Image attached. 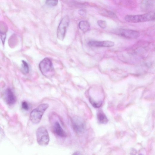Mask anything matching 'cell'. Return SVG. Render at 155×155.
I'll use <instances>...</instances> for the list:
<instances>
[{"label":"cell","instance_id":"cell-13","mask_svg":"<svg viewBox=\"0 0 155 155\" xmlns=\"http://www.w3.org/2000/svg\"><path fill=\"white\" fill-rule=\"evenodd\" d=\"M21 70V72L24 74H28L30 71V68L27 63L24 61H22Z\"/></svg>","mask_w":155,"mask_h":155},{"label":"cell","instance_id":"cell-10","mask_svg":"<svg viewBox=\"0 0 155 155\" xmlns=\"http://www.w3.org/2000/svg\"><path fill=\"white\" fill-rule=\"evenodd\" d=\"M53 130L54 133L58 136L62 138L66 137L67 134L66 132L58 122L56 121L55 123L53 125Z\"/></svg>","mask_w":155,"mask_h":155},{"label":"cell","instance_id":"cell-2","mask_svg":"<svg viewBox=\"0 0 155 155\" xmlns=\"http://www.w3.org/2000/svg\"><path fill=\"white\" fill-rule=\"evenodd\" d=\"M49 106L48 104L43 103L33 109L30 114V119L31 122L35 124L39 123L44 113Z\"/></svg>","mask_w":155,"mask_h":155},{"label":"cell","instance_id":"cell-6","mask_svg":"<svg viewBox=\"0 0 155 155\" xmlns=\"http://www.w3.org/2000/svg\"><path fill=\"white\" fill-rule=\"evenodd\" d=\"M72 124L74 130L77 133L84 132L86 129V125L83 121L78 117H75L73 119Z\"/></svg>","mask_w":155,"mask_h":155},{"label":"cell","instance_id":"cell-16","mask_svg":"<svg viewBox=\"0 0 155 155\" xmlns=\"http://www.w3.org/2000/svg\"><path fill=\"white\" fill-rule=\"evenodd\" d=\"M22 108L25 110L27 111L29 109V107L28 103L26 101H24L22 103Z\"/></svg>","mask_w":155,"mask_h":155},{"label":"cell","instance_id":"cell-5","mask_svg":"<svg viewBox=\"0 0 155 155\" xmlns=\"http://www.w3.org/2000/svg\"><path fill=\"white\" fill-rule=\"evenodd\" d=\"M69 22V17L67 15L64 16L61 21L57 32V38L60 40L63 41L64 40Z\"/></svg>","mask_w":155,"mask_h":155},{"label":"cell","instance_id":"cell-18","mask_svg":"<svg viewBox=\"0 0 155 155\" xmlns=\"http://www.w3.org/2000/svg\"><path fill=\"white\" fill-rule=\"evenodd\" d=\"M78 13L80 16H84L86 14V11L84 9L80 10L78 11Z\"/></svg>","mask_w":155,"mask_h":155},{"label":"cell","instance_id":"cell-4","mask_svg":"<svg viewBox=\"0 0 155 155\" xmlns=\"http://www.w3.org/2000/svg\"><path fill=\"white\" fill-rule=\"evenodd\" d=\"M37 142L40 145L42 146H47L49 144L50 138L48 131L44 127L39 128L36 131Z\"/></svg>","mask_w":155,"mask_h":155},{"label":"cell","instance_id":"cell-15","mask_svg":"<svg viewBox=\"0 0 155 155\" xmlns=\"http://www.w3.org/2000/svg\"><path fill=\"white\" fill-rule=\"evenodd\" d=\"M97 23L99 26L103 29H105L107 27V24L105 21L99 20Z\"/></svg>","mask_w":155,"mask_h":155},{"label":"cell","instance_id":"cell-1","mask_svg":"<svg viewBox=\"0 0 155 155\" xmlns=\"http://www.w3.org/2000/svg\"><path fill=\"white\" fill-rule=\"evenodd\" d=\"M125 19L127 22L132 23L152 21L155 20V12L151 11L142 15H127Z\"/></svg>","mask_w":155,"mask_h":155},{"label":"cell","instance_id":"cell-9","mask_svg":"<svg viewBox=\"0 0 155 155\" xmlns=\"http://www.w3.org/2000/svg\"><path fill=\"white\" fill-rule=\"evenodd\" d=\"M5 101L8 105H12L16 103V97L11 89H7L5 91Z\"/></svg>","mask_w":155,"mask_h":155},{"label":"cell","instance_id":"cell-14","mask_svg":"<svg viewBox=\"0 0 155 155\" xmlns=\"http://www.w3.org/2000/svg\"><path fill=\"white\" fill-rule=\"evenodd\" d=\"M58 0H46V4L51 7L56 6L58 3Z\"/></svg>","mask_w":155,"mask_h":155},{"label":"cell","instance_id":"cell-11","mask_svg":"<svg viewBox=\"0 0 155 155\" xmlns=\"http://www.w3.org/2000/svg\"><path fill=\"white\" fill-rule=\"evenodd\" d=\"M80 29L84 32L88 31L90 29V26L89 23L86 21H82L79 24Z\"/></svg>","mask_w":155,"mask_h":155},{"label":"cell","instance_id":"cell-7","mask_svg":"<svg viewBox=\"0 0 155 155\" xmlns=\"http://www.w3.org/2000/svg\"><path fill=\"white\" fill-rule=\"evenodd\" d=\"M118 34L123 37L128 38H136L140 35L138 31L128 29H120L118 31Z\"/></svg>","mask_w":155,"mask_h":155},{"label":"cell","instance_id":"cell-17","mask_svg":"<svg viewBox=\"0 0 155 155\" xmlns=\"http://www.w3.org/2000/svg\"><path fill=\"white\" fill-rule=\"evenodd\" d=\"M1 36L2 42L4 44L6 37V32H1Z\"/></svg>","mask_w":155,"mask_h":155},{"label":"cell","instance_id":"cell-12","mask_svg":"<svg viewBox=\"0 0 155 155\" xmlns=\"http://www.w3.org/2000/svg\"><path fill=\"white\" fill-rule=\"evenodd\" d=\"M97 119L99 122L101 124H105L108 122L106 115L102 111H100L98 113Z\"/></svg>","mask_w":155,"mask_h":155},{"label":"cell","instance_id":"cell-3","mask_svg":"<svg viewBox=\"0 0 155 155\" xmlns=\"http://www.w3.org/2000/svg\"><path fill=\"white\" fill-rule=\"evenodd\" d=\"M39 68L42 74L46 77H51L54 74L55 70L53 64L48 58H45L40 63Z\"/></svg>","mask_w":155,"mask_h":155},{"label":"cell","instance_id":"cell-8","mask_svg":"<svg viewBox=\"0 0 155 155\" xmlns=\"http://www.w3.org/2000/svg\"><path fill=\"white\" fill-rule=\"evenodd\" d=\"M88 45L90 46L94 47H111L114 46V44L110 41H92L89 42Z\"/></svg>","mask_w":155,"mask_h":155}]
</instances>
